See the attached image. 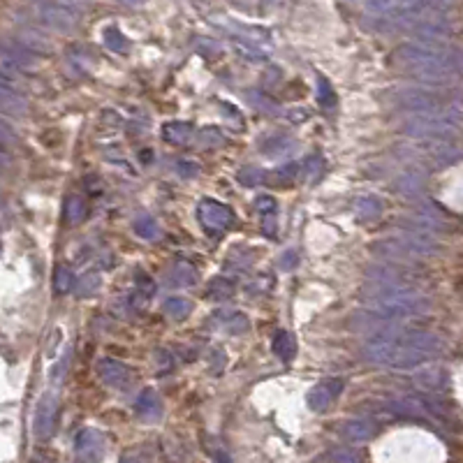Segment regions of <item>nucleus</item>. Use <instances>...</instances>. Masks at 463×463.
Segmentation results:
<instances>
[{"label": "nucleus", "instance_id": "nucleus-11", "mask_svg": "<svg viewBox=\"0 0 463 463\" xmlns=\"http://www.w3.org/2000/svg\"><path fill=\"white\" fill-rule=\"evenodd\" d=\"M134 410L141 419L146 421H158L163 417V401H160V394L156 389H141L137 401H134Z\"/></svg>", "mask_w": 463, "mask_h": 463}, {"label": "nucleus", "instance_id": "nucleus-14", "mask_svg": "<svg viewBox=\"0 0 463 463\" xmlns=\"http://www.w3.org/2000/svg\"><path fill=\"white\" fill-rule=\"evenodd\" d=\"M271 348H274V355L281 359V362H292V359L297 357V338H294L290 331H278L274 336V343H271Z\"/></svg>", "mask_w": 463, "mask_h": 463}, {"label": "nucleus", "instance_id": "nucleus-31", "mask_svg": "<svg viewBox=\"0 0 463 463\" xmlns=\"http://www.w3.org/2000/svg\"><path fill=\"white\" fill-rule=\"evenodd\" d=\"M177 170H179V177H183V179H195L197 174H199V167L195 165V163H177Z\"/></svg>", "mask_w": 463, "mask_h": 463}, {"label": "nucleus", "instance_id": "nucleus-3", "mask_svg": "<svg viewBox=\"0 0 463 463\" xmlns=\"http://www.w3.org/2000/svg\"><path fill=\"white\" fill-rule=\"evenodd\" d=\"M389 65L403 75L419 77V79H438L445 77L454 68V58L447 49L436 44L408 42L401 44L389 56Z\"/></svg>", "mask_w": 463, "mask_h": 463}, {"label": "nucleus", "instance_id": "nucleus-17", "mask_svg": "<svg viewBox=\"0 0 463 463\" xmlns=\"http://www.w3.org/2000/svg\"><path fill=\"white\" fill-rule=\"evenodd\" d=\"M294 146V141L290 137H285V134H271L265 141H262V151H265L267 156H278V153H287Z\"/></svg>", "mask_w": 463, "mask_h": 463}, {"label": "nucleus", "instance_id": "nucleus-18", "mask_svg": "<svg viewBox=\"0 0 463 463\" xmlns=\"http://www.w3.org/2000/svg\"><path fill=\"white\" fill-rule=\"evenodd\" d=\"M190 310H193V303L186 297H172L165 301V313L174 320H183L186 315H190Z\"/></svg>", "mask_w": 463, "mask_h": 463}, {"label": "nucleus", "instance_id": "nucleus-2", "mask_svg": "<svg viewBox=\"0 0 463 463\" xmlns=\"http://www.w3.org/2000/svg\"><path fill=\"white\" fill-rule=\"evenodd\" d=\"M440 350V341L426 331H398L387 329L366 341L364 357L371 364L389 369H412Z\"/></svg>", "mask_w": 463, "mask_h": 463}, {"label": "nucleus", "instance_id": "nucleus-20", "mask_svg": "<svg viewBox=\"0 0 463 463\" xmlns=\"http://www.w3.org/2000/svg\"><path fill=\"white\" fill-rule=\"evenodd\" d=\"M3 109H5V114H14V116L26 111V100L19 98V93H12L7 84L3 86Z\"/></svg>", "mask_w": 463, "mask_h": 463}, {"label": "nucleus", "instance_id": "nucleus-9", "mask_svg": "<svg viewBox=\"0 0 463 463\" xmlns=\"http://www.w3.org/2000/svg\"><path fill=\"white\" fill-rule=\"evenodd\" d=\"M98 373L102 382L111 389H127L132 385V371L118 359H102L98 364Z\"/></svg>", "mask_w": 463, "mask_h": 463}, {"label": "nucleus", "instance_id": "nucleus-30", "mask_svg": "<svg viewBox=\"0 0 463 463\" xmlns=\"http://www.w3.org/2000/svg\"><path fill=\"white\" fill-rule=\"evenodd\" d=\"M137 290H139L146 299H151V297H153V292H156V285H153V281H151L148 276H141V274H139V276H137Z\"/></svg>", "mask_w": 463, "mask_h": 463}, {"label": "nucleus", "instance_id": "nucleus-13", "mask_svg": "<svg viewBox=\"0 0 463 463\" xmlns=\"http://www.w3.org/2000/svg\"><path fill=\"white\" fill-rule=\"evenodd\" d=\"M382 211H385V206L378 197L373 195H366V197H359L357 204H355V215L359 222H375L380 220Z\"/></svg>", "mask_w": 463, "mask_h": 463}, {"label": "nucleus", "instance_id": "nucleus-28", "mask_svg": "<svg viewBox=\"0 0 463 463\" xmlns=\"http://www.w3.org/2000/svg\"><path fill=\"white\" fill-rule=\"evenodd\" d=\"M276 199L274 197H269V195H260L258 197V211L260 213H265V215H274L276 213Z\"/></svg>", "mask_w": 463, "mask_h": 463}, {"label": "nucleus", "instance_id": "nucleus-22", "mask_svg": "<svg viewBox=\"0 0 463 463\" xmlns=\"http://www.w3.org/2000/svg\"><path fill=\"white\" fill-rule=\"evenodd\" d=\"M105 46L114 53H125L127 51V37L116 26H111L105 30Z\"/></svg>", "mask_w": 463, "mask_h": 463}, {"label": "nucleus", "instance_id": "nucleus-4", "mask_svg": "<svg viewBox=\"0 0 463 463\" xmlns=\"http://www.w3.org/2000/svg\"><path fill=\"white\" fill-rule=\"evenodd\" d=\"M382 258L389 260H403V258H412V255H426L433 250V243L426 241L421 236H414L412 231H405V234L389 239V241H380L373 248Z\"/></svg>", "mask_w": 463, "mask_h": 463}, {"label": "nucleus", "instance_id": "nucleus-5", "mask_svg": "<svg viewBox=\"0 0 463 463\" xmlns=\"http://www.w3.org/2000/svg\"><path fill=\"white\" fill-rule=\"evenodd\" d=\"M199 220L209 231H225L234 225V213L229 206L215 202V199H204L199 204Z\"/></svg>", "mask_w": 463, "mask_h": 463}, {"label": "nucleus", "instance_id": "nucleus-27", "mask_svg": "<svg viewBox=\"0 0 463 463\" xmlns=\"http://www.w3.org/2000/svg\"><path fill=\"white\" fill-rule=\"evenodd\" d=\"M239 181L246 183V186H258L260 181H265V174L255 170V167H246V170L239 172Z\"/></svg>", "mask_w": 463, "mask_h": 463}, {"label": "nucleus", "instance_id": "nucleus-19", "mask_svg": "<svg viewBox=\"0 0 463 463\" xmlns=\"http://www.w3.org/2000/svg\"><path fill=\"white\" fill-rule=\"evenodd\" d=\"M134 231L146 239V241H156L158 236H160V227H158V222L151 218V215H139L137 220H134Z\"/></svg>", "mask_w": 463, "mask_h": 463}, {"label": "nucleus", "instance_id": "nucleus-26", "mask_svg": "<svg viewBox=\"0 0 463 463\" xmlns=\"http://www.w3.org/2000/svg\"><path fill=\"white\" fill-rule=\"evenodd\" d=\"M53 285H56V292H68L70 287L75 285V276H72L65 267H58V269H56V281H53Z\"/></svg>", "mask_w": 463, "mask_h": 463}, {"label": "nucleus", "instance_id": "nucleus-10", "mask_svg": "<svg viewBox=\"0 0 463 463\" xmlns=\"http://www.w3.org/2000/svg\"><path fill=\"white\" fill-rule=\"evenodd\" d=\"M102 447H105V440H102V436H100L98 429H84V431H79L77 438H75L77 457L84 459V461L100 459Z\"/></svg>", "mask_w": 463, "mask_h": 463}, {"label": "nucleus", "instance_id": "nucleus-23", "mask_svg": "<svg viewBox=\"0 0 463 463\" xmlns=\"http://www.w3.org/2000/svg\"><path fill=\"white\" fill-rule=\"evenodd\" d=\"M317 100H320V105L326 109L336 105V93H334V89L324 77H317Z\"/></svg>", "mask_w": 463, "mask_h": 463}, {"label": "nucleus", "instance_id": "nucleus-8", "mask_svg": "<svg viewBox=\"0 0 463 463\" xmlns=\"http://www.w3.org/2000/svg\"><path fill=\"white\" fill-rule=\"evenodd\" d=\"M56 414H58V398L51 392H46L37 403L35 410V436L37 438H49L56 426Z\"/></svg>", "mask_w": 463, "mask_h": 463}, {"label": "nucleus", "instance_id": "nucleus-12", "mask_svg": "<svg viewBox=\"0 0 463 463\" xmlns=\"http://www.w3.org/2000/svg\"><path fill=\"white\" fill-rule=\"evenodd\" d=\"M375 431H378V426H375V421H371V419H353V421H345V424H343V436L353 443L371 440V438L375 436Z\"/></svg>", "mask_w": 463, "mask_h": 463}, {"label": "nucleus", "instance_id": "nucleus-34", "mask_svg": "<svg viewBox=\"0 0 463 463\" xmlns=\"http://www.w3.org/2000/svg\"><path fill=\"white\" fill-rule=\"evenodd\" d=\"M118 3H123V5H141V3H146V0H118Z\"/></svg>", "mask_w": 463, "mask_h": 463}, {"label": "nucleus", "instance_id": "nucleus-33", "mask_svg": "<svg viewBox=\"0 0 463 463\" xmlns=\"http://www.w3.org/2000/svg\"><path fill=\"white\" fill-rule=\"evenodd\" d=\"M262 5H265V7H269V10H271V7L281 5V0H262Z\"/></svg>", "mask_w": 463, "mask_h": 463}, {"label": "nucleus", "instance_id": "nucleus-24", "mask_svg": "<svg viewBox=\"0 0 463 463\" xmlns=\"http://www.w3.org/2000/svg\"><path fill=\"white\" fill-rule=\"evenodd\" d=\"M100 276L98 274H86L82 281H77V294L79 297H89V294H93V292H98L100 290Z\"/></svg>", "mask_w": 463, "mask_h": 463}, {"label": "nucleus", "instance_id": "nucleus-7", "mask_svg": "<svg viewBox=\"0 0 463 463\" xmlns=\"http://www.w3.org/2000/svg\"><path fill=\"white\" fill-rule=\"evenodd\" d=\"M343 380H322L320 385H315L313 389L308 392V405H310V410H315V412H326L331 408V403L336 401V398L341 396V392H343Z\"/></svg>", "mask_w": 463, "mask_h": 463}, {"label": "nucleus", "instance_id": "nucleus-1", "mask_svg": "<svg viewBox=\"0 0 463 463\" xmlns=\"http://www.w3.org/2000/svg\"><path fill=\"white\" fill-rule=\"evenodd\" d=\"M371 294L366 303L371 308L373 320L380 322H403L408 317L426 310L429 301L424 299L417 287L412 285L408 274L396 269H380L369 276Z\"/></svg>", "mask_w": 463, "mask_h": 463}, {"label": "nucleus", "instance_id": "nucleus-29", "mask_svg": "<svg viewBox=\"0 0 463 463\" xmlns=\"http://www.w3.org/2000/svg\"><path fill=\"white\" fill-rule=\"evenodd\" d=\"M225 326L229 331L241 334V331H248V320H246V315H231Z\"/></svg>", "mask_w": 463, "mask_h": 463}, {"label": "nucleus", "instance_id": "nucleus-15", "mask_svg": "<svg viewBox=\"0 0 463 463\" xmlns=\"http://www.w3.org/2000/svg\"><path fill=\"white\" fill-rule=\"evenodd\" d=\"M163 139L174 144V146H186V144L193 139V127L188 123H181V121H172V123H165L163 127Z\"/></svg>", "mask_w": 463, "mask_h": 463}, {"label": "nucleus", "instance_id": "nucleus-6", "mask_svg": "<svg viewBox=\"0 0 463 463\" xmlns=\"http://www.w3.org/2000/svg\"><path fill=\"white\" fill-rule=\"evenodd\" d=\"M42 19L46 26H51L61 33H68L77 26L79 14L72 10L68 3H44L42 5Z\"/></svg>", "mask_w": 463, "mask_h": 463}, {"label": "nucleus", "instance_id": "nucleus-16", "mask_svg": "<svg viewBox=\"0 0 463 463\" xmlns=\"http://www.w3.org/2000/svg\"><path fill=\"white\" fill-rule=\"evenodd\" d=\"M167 278H170V283L172 285H177V287H186V285H195V281H197V271L188 265V262H177L172 269H170V274H167Z\"/></svg>", "mask_w": 463, "mask_h": 463}, {"label": "nucleus", "instance_id": "nucleus-21", "mask_svg": "<svg viewBox=\"0 0 463 463\" xmlns=\"http://www.w3.org/2000/svg\"><path fill=\"white\" fill-rule=\"evenodd\" d=\"M206 294H209L211 299L220 301V299H229L231 294H234V283L227 281V278H213L206 287Z\"/></svg>", "mask_w": 463, "mask_h": 463}, {"label": "nucleus", "instance_id": "nucleus-25", "mask_svg": "<svg viewBox=\"0 0 463 463\" xmlns=\"http://www.w3.org/2000/svg\"><path fill=\"white\" fill-rule=\"evenodd\" d=\"M65 215L70 222H82L86 215V204L82 197H70L65 206Z\"/></svg>", "mask_w": 463, "mask_h": 463}, {"label": "nucleus", "instance_id": "nucleus-32", "mask_svg": "<svg viewBox=\"0 0 463 463\" xmlns=\"http://www.w3.org/2000/svg\"><path fill=\"white\" fill-rule=\"evenodd\" d=\"M324 459L326 461H357L359 457L355 452H331V454H326Z\"/></svg>", "mask_w": 463, "mask_h": 463}]
</instances>
